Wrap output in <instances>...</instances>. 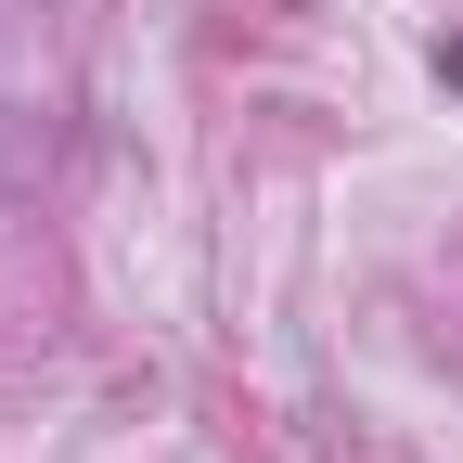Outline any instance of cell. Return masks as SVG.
Returning a JSON list of instances; mask_svg holds the SVG:
<instances>
[{"label": "cell", "instance_id": "6da1fadb", "mask_svg": "<svg viewBox=\"0 0 463 463\" xmlns=\"http://www.w3.org/2000/svg\"><path fill=\"white\" fill-rule=\"evenodd\" d=\"M438 78H450V90H463V39H438Z\"/></svg>", "mask_w": 463, "mask_h": 463}]
</instances>
